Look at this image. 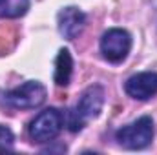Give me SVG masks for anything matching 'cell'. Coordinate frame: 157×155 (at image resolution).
<instances>
[{
	"mask_svg": "<svg viewBox=\"0 0 157 155\" xmlns=\"http://www.w3.org/2000/svg\"><path fill=\"white\" fill-rule=\"evenodd\" d=\"M154 133H155V128H154L152 117L144 115L133 120L132 124L119 128L115 139L126 150H143L154 141Z\"/></svg>",
	"mask_w": 157,
	"mask_h": 155,
	"instance_id": "6da1fadb",
	"label": "cell"
},
{
	"mask_svg": "<svg viewBox=\"0 0 157 155\" xmlns=\"http://www.w3.org/2000/svg\"><path fill=\"white\" fill-rule=\"evenodd\" d=\"M46 86L39 80H28L22 86L4 93V102L15 110H35L46 100Z\"/></svg>",
	"mask_w": 157,
	"mask_h": 155,
	"instance_id": "7a4b0ae2",
	"label": "cell"
},
{
	"mask_svg": "<svg viewBox=\"0 0 157 155\" xmlns=\"http://www.w3.org/2000/svg\"><path fill=\"white\" fill-rule=\"evenodd\" d=\"M62 128H64V115L57 108H48V110L40 112L29 122L28 131L35 142L44 144V142H51L53 139H57L59 133L62 131Z\"/></svg>",
	"mask_w": 157,
	"mask_h": 155,
	"instance_id": "3957f363",
	"label": "cell"
},
{
	"mask_svg": "<svg viewBox=\"0 0 157 155\" xmlns=\"http://www.w3.org/2000/svg\"><path fill=\"white\" fill-rule=\"evenodd\" d=\"M132 49V35L122 28H112L101 37V53L108 62H122Z\"/></svg>",
	"mask_w": 157,
	"mask_h": 155,
	"instance_id": "277c9868",
	"label": "cell"
},
{
	"mask_svg": "<svg viewBox=\"0 0 157 155\" xmlns=\"http://www.w3.org/2000/svg\"><path fill=\"white\" fill-rule=\"evenodd\" d=\"M124 91L135 100H148L157 95V73L155 71H141L126 80Z\"/></svg>",
	"mask_w": 157,
	"mask_h": 155,
	"instance_id": "5b68a950",
	"label": "cell"
},
{
	"mask_svg": "<svg viewBox=\"0 0 157 155\" xmlns=\"http://www.w3.org/2000/svg\"><path fill=\"white\" fill-rule=\"evenodd\" d=\"M57 26H59V33L64 39L73 40L80 35V31L86 26V15L75 6H68L62 11H59Z\"/></svg>",
	"mask_w": 157,
	"mask_h": 155,
	"instance_id": "8992f818",
	"label": "cell"
},
{
	"mask_svg": "<svg viewBox=\"0 0 157 155\" xmlns=\"http://www.w3.org/2000/svg\"><path fill=\"white\" fill-rule=\"evenodd\" d=\"M102 104H104V89H102V86L93 84V86H90L82 93L80 100H78L77 106H75V112L86 122L90 119L99 117L101 110H102Z\"/></svg>",
	"mask_w": 157,
	"mask_h": 155,
	"instance_id": "52a82bcc",
	"label": "cell"
},
{
	"mask_svg": "<svg viewBox=\"0 0 157 155\" xmlns=\"http://www.w3.org/2000/svg\"><path fill=\"white\" fill-rule=\"evenodd\" d=\"M71 75H73V59H71V53L70 49L62 47L55 59V75H53V80L57 86L60 88H66L71 80Z\"/></svg>",
	"mask_w": 157,
	"mask_h": 155,
	"instance_id": "ba28073f",
	"label": "cell"
},
{
	"mask_svg": "<svg viewBox=\"0 0 157 155\" xmlns=\"http://www.w3.org/2000/svg\"><path fill=\"white\" fill-rule=\"evenodd\" d=\"M29 9V0H0V17L2 18H18L24 17Z\"/></svg>",
	"mask_w": 157,
	"mask_h": 155,
	"instance_id": "9c48e42d",
	"label": "cell"
},
{
	"mask_svg": "<svg viewBox=\"0 0 157 155\" xmlns=\"http://www.w3.org/2000/svg\"><path fill=\"white\" fill-rule=\"evenodd\" d=\"M15 148V135L7 126L0 124V153L11 152Z\"/></svg>",
	"mask_w": 157,
	"mask_h": 155,
	"instance_id": "30bf717a",
	"label": "cell"
}]
</instances>
